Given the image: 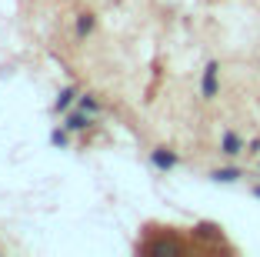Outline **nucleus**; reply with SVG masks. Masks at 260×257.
Returning <instances> with one entry per match:
<instances>
[{
  "label": "nucleus",
  "instance_id": "8",
  "mask_svg": "<svg viewBox=\"0 0 260 257\" xmlns=\"http://www.w3.org/2000/svg\"><path fill=\"white\" fill-rule=\"evenodd\" d=\"M210 177H214L217 184H234V181L244 177V170H240V167H220V170H214Z\"/></svg>",
  "mask_w": 260,
  "mask_h": 257
},
{
  "label": "nucleus",
  "instance_id": "5",
  "mask_svg": "<svg viewBox=\"0 0 260 257\" xmlns=\"http://www.w3.org/2000/svg\"><path fill=\"white\" fill-rule=\"evenodd\" d=\"M220 154H223V157H240V154H244V137H240L237 130H223Z\"/></svg>",
  "mask_w": 260,
  "mask_h": 257
},
{
  "label": "nucleus",
  "instance_id": "1",
  "mask_svg": "<svg viewBox=\"0 0 260 257\" xmlns=\"http://www.w3.org/2000/svg\"><path fill=\"white\" fill-rule=\"evenodd\" d=\"M97 124V117L87 110H80V107H70L67 113H63V127L70 130V134H87V130Z\"/></svg>",
  "mask_w": 260,
  "mask_h": 257
},
{
  "label": "nucleus",
  "instance_id": "2",
  "mask_svg": "<svg viewBox=\"0 0 260 257\" xmlns=\"http://www.w3.org/2000/svg\"><path fill=\"white\" fill-rule=\"evenodd\" d=\"M217 91H220V64L210 61L204 67V77H200V94H204V100H214Z\"/></svg>",
  "mask_w": 260,
  "mask_h": 257
},
{
  "label": "nucleus",
  "instance_id": "3",
  "mask_svg": "<svg viewBox=\"0 0 260 257\" xmlns=\"http://www.w3.org/2000/svg\"><path fill=\"white\" fill-rule=\"evenodd\" d=\"M150 164H153V170L167 174V170H174V167L180 164V157H177V151H170V147H153L150 151Z\"/></svg>",
  "mask_w": 260,
  "mask_h": 257
},
{
  "label": "nucleus",
  "instance_id": "4",
  "mask_svg": "<svg viewBox=\"0 0 260 257\" xmlns=\"http://www.w3.org/2000/svg\"><path fill=\"white\" fill-rule=\"evenodd\" d=\"M93 31H97V14L93 10H80L77 20H74V37L84 44L87 37H93Z\"/></svg>",
  "mask_w": 260,
  "mask_h": 257
},
{
  "label": "nucleus",
  "instance_id": "11",
  "mask_svg": "<svg viewBox=\"0 0 260 257\" xmlns=\"http://www.w3.org/2000/svg\"><path fill=\"white\" fill-rule=\"evenodd\" d=\"M253 194H257V197H260V184H257V187H253Z\"/></svg>",
  "mask_w": 260,
  "mask_h": 257
},
{
  "label": "nucleus",
  "instance_id": "9",
  "mask_svg": "<svg viewBox=\"0 0 260 257\" xmlns=\"http://www.w3.org/2000/svg\"><path fill=\"white\" fill-rule=\"evenodd\" d=\"M50 144H54V147H67V144H70V130L63 127V124L50 130Z\"/></svg>",
  "mask_w": 260,
  "mask_h": 257
},
{
  "label": "nucleus",
  "instance_id": "10",
  "mask_svg": "<svg viewBox=\"0 0 260 257\" xmlns=\"http://www.w3.org/2000/svg\"><path fill=\"white\" fill-rule=\"evenodd\" d=\"M247 154H260V140H253V144H250V151H247Z\"/></svg>",
  "mask_w": 260,
  "mask_h": 257
},
{
  "label": "nucleus",
  "instance_id": "6",
  "mask_svg": "<svg viewBox=\"0 0 260 257\" xmlns=\"http://www.w3.org/2000/svg\"><path fill=\"white\" fill-rule=\"evenodd\" d=\"M77 97H80V91H77L74 83H70V87H63V91L57 94V100H54V110L57 113H67L70 107H77Z\"/></svg>",
  "mask_w": 260,
  "mask_h": 257
},
{
  "label": "nucleus",
  "instance_id": "7",
  "mask_svg": "<svg viewBox=\"0 0 260 257\" xmlns=\"http://www.w3.org/2000/svg\"><path fill=\"white\" fill-rule=\"evenodd\" d=\"M77 107H80V110H87V113H93V117H97L100 110H104V104H100V97L97 94H80V97H77Z\"/></svg>",
  "mask_w": 260,
  "mask_h": 257
}]
</instances>
